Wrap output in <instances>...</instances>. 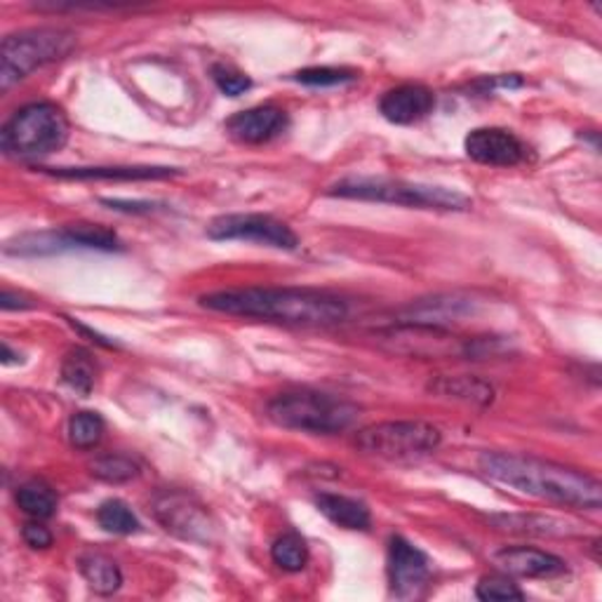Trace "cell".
Returning <instances> with one entry per match:
<instances>
[{"instance_id":"1","label":"cell","mask_w":602,"mask_h":602,"mask_svg":"<svg viewBox=\"0 0 602 602\" xmlns=\"http://www.w3.org/2000/svg\"><path fill=\"white\" fill-rule=\"evenodd\" d=\"M209 311L273 320L285 325H337L351 313L348 302L337 294L309 287H233L201 297Z\"/></svg>"},{"instance_id":"2","label":"cell","mask_w":602,"mask_h":602,"mask_svg":"<svg viewBox=\"0 0 602 602\" xmlns=\"http://www.w3.org/2000/svg\"><path fill=\"white\" fill-rule=\"evenodd\" d=\"M478 466L489 481L511 487L521 495L558 503V507L598 511L602 503V487L593 475L555 464V461L525 454L483 452Z\"/></svg>"},{"instance_id":"3","label":"cell","mask_w":602,"mask_h":602,"mask_svg":"<svg viewBox=\"0 0 602 602\" xmlns=\"http://www.w3.org/2000/svg\"><path fill=\"white\" fill-rule=\"evenodd\" d=\"M266 414H269L273 424L290 431L332 436V433L351 428L358 422L360 408L356 402L340 396L304 388L276 396L266 405Z\"/></svg>"},{"instance_id":"4","label":"cell","mask_w":602,"mask_h":602,"mask_svg":"<svg viewBox=\"0 0 602 602\" xmlns=\"http://www.w3.org/2000/svg\"><path fill=\"white\" fill-rule=\"evenodd\" d=\"M328 195L351 201L388 203L419 209H469L473 201L466 193L447 187L414 184V181L390 177H346L328 189Z\"/></svg>"},{"instance_id":"5","label":"cell","mask_w":602,"mask_h":602,"mask_svg":"<svg viewBox=\"0 0 602 602\" xmlns=\"http://www.w3.org/2000/svg\"><path fill=\"white\" fill-rule=\"evenodd\" d=\"M68 139V118L52 102L22 106L0 130V149L10 158H40L60 151Z\"/></svg>"},{"instance_id":"6","label":"cell","mask_w":602,"mask_h":602,"mask_svg":"<svg viewBox=\"0 0 602 602\" xmlns=\"http://www.w3.org/2000/svg\"><path fill=\"white\" fill-rule=\"evenodd\" d=\"M76 48V34L66 29H26L10 34L0 46V90L8 92L36 68L60 62Z\"/></svg>"},{"instance_id":"7","label":"cell","mask_w":602,"mask_h":602,"mask_svg":"<svg viewBox=\"0 0 602 602\" xmlns=\"http://www.w3.org/2000/svg\"><path fill=\"white\" fill-rule=\"evenodd\" d=\"M443 443L438 426L428 422H382L358 431L356 447L360 452L382 459H412L436 452Z\"/></svg>"},{"instance_id":"8","label":"cell","mask_w":602,"mask_h":602,"mask_svg":"<svg viewBox=\"0 0 602 602\" xmlns=\"http://www.w3.org/2000/svg\"><path fill=\"white\" fill-rule=\"evenodd\" d=\"M374 340L396 356L422 360L466 358V340L436 323H422V320H405V323L376 330Z\"/></svg>"},{"instance_id":"9","label":"cell","mask_w":602,"mask_h":602,"mask_svg":"<svg viewBox=\"0 0 602 602\" xmlns=\"http://www.w3.org/2000/svg\"><path fill=\"white\" fill-rule=\"evenodd\" d=\"M151 509L156 521L179 539L195 543H209L215 539V523L207 509L181 489H163L153 497Z\"/></svg>"},{"instance_id":"10","label":"cell","mask_w":602,"mask_h":602,"mask_svg":"<svg viewBox=\"0 0 602 602\" xmlns=\"http://www.w3.org/2000/svg\"><path fill=\"white\" fill-rule=\"evenodd\" d=\"M207 238L213 241H245L278 249H297L299 238L285 221L271 215H221L209 221Z\"/></svg>"},{"instance_id":"11","label":"cell","mask_w":602,"mask_h":602,"mask_svg":"<svg viewBox=\"0 0 602 602\" xmlns=\"http://www.w3.org/2000/svg\"><path fill=\"white\" fill-rule=\"evenodd\" d=\"M431 579V563L424 551L402 537L388 541V581L390 593L400 600L422 598Z\"/></svg>"},{"instance_id":"12","label":"cell","mask_w":602,"mask_h":602,"mask_svg":"<svg viewBox=\"0 0 602 602\" xmlns=\"http://www.w3.org/2000/svg\"><path fill=\"white\" fill-rule=\"evenodd\" d=\"M464 149L471 161L489 167H515L529 156L527 144L503 128H478L469 132Z\"/></svg>"},{"instance_id":"13","label":"cell","mask_w":602,"mask_h":602,"mask_svg":"<svg viewBox=\"0 0 602 602\" xmlns=\"http://www.w3.org/2000/svg\"><path fill=\"white\" fill-rule=\"evenodd\" d=\"M285 128H287V114L273 104L241 111V114H235L227 123L229 135L245 144L271 142L273 137L285 132Z\"/></svg>"},{"instance_id":"14","label":"cell","mask_w":602,"mask_h":602,"mask_svg":"<svg viewBox=\"0 0 602 602\" xmlns=\"http://www.w3.org/2000/svg\"><path fill=\"white\" fill-rule=\"evenodd\" d=\"M495 563L509 574L523 579H551L567 572L563 558L546 553L529 546H509L495 555Z\"/></svg>"},{"instance_id":"15","label":"cell","mask_w":602,"mask_h":602,"mask_svg":"<svg viewBox=\"0 0 602 602\" xmlns=\"http://www.w3.org/2000/svg\"><path fill=\"white\" fill-rule=\"evenodd\" d=\"M433 106H436V97L424 86H400L388 90L382 102H380V111L382 116L396 125H410L422 120L424 116H428Z\"/></svg>"},{"instance_id":"16","label":"cell","mask_w":602,"mask_h":602,"mask_svg":"<svg viewBox=\"0 0 602 602\" xmlns=\"http://www.w3.org/2000/svg\"><path fill=\"white\" fill-rule=\"evenodd\" d=\"M428 394L487 408L495 402V386L473 374H438L428 382Z\"/></svg>"},{"instance_id":"17","label":"cell","mask_w":602,"mask_h":602,"mask_svg":"<svg viewBox=\"0 0 602 602\" xmlns=\"http://www.w3.org/2000/svg\"><path fill=\"white\" fill-rule=\"evenodd\" d=\"M60 179H116V181H139V179H167L177 175L172 167H60V170H46Z\"/></svg>"},{"instance_id":"18","label":"cell","mask_w":602,"mask_h":602,"mask_svg":"<svg viewBox=\"0 0 602 602\" xmlns=\"http://www.w3.org/2000/svg\"><path fill=\"white\" fill-rule=\"evenodd\" d=\"M316 507L328 517V521L344 529H368L372 523L370 509L362 501L351 497L323 492L316 497Z\"/></svg>"},{"instance_id":"19","label":"cell","mask_w":602,"mask_h":602,"mask_svg":"<svg viewBox=\"0 0 602 602\" xmlns=\"http://www.w3.org/2000/svg\"><path fill=\"white\" fill-rule=\"evenodd\" d=\"M499 529L507 531H521V535H555V537H567V535H577L579 525H574L569 521H560V517L553 515H492L489 517Z\"/></svg>"},{"instance_id":"20","label":"cell","mask_w":602,"mask_h":602,"mask_svg":"<svg viewBox=\"0 0 602 602\" xmlns=\"http://www.w3.org/2000/svg\"><path fill=\"white\" fill-rule=\"evenodd\" d=\"M60 245L64 249H102V252H114L120 249L118 235L100 227V223H72V227H64L57 231Z\"/></svg>"},{"instance_id":"21","label":"cell","mask_w":602,"mask_h":602,"mask_svg":"<svg viewBox=\"0 0 602 602\" xmlns=\"http://www.w3.org/2000/svg\"><path fill=\"white\" fill-rule=\"evenodd\" d=\"M80 574L86 577L90 588L100 595L116 593L123 586L120 567L104 553H88L80 558Z\"/></svg>"},{"instance_id":"22","label":"cell","mask_w":602,"mask_h":602,"mask_svg":"<svg viewBox=\"0 0 602 602\" xmlns=\"http://www.w3.org/2000/svg\"><path fill=\"white\" fill-rule=\"evenodd\" d=\"M62 380L80 396H90L97 382V362L88 348H72L62 360Z\"/></svg>"},{"instance_id":"23","label":"cell","mask_w":602,"mask_h":602,"mask_svg":"<svg viewBox=\"0 0 602 602\" xmlns=\"http://www.w3.org/2000/svg\"><path fill=\"white\" fill-rule=\"evenodd\" d=\"M15 499H17V507L26 515L36 517V521H48V517H52L54 511H57V492L40 481L24 483L17 489Z\"/></svg>"},{"instance_id":"24","label":"cell","mask_w":602,"mask_h":602,"mask_svg":"<svg viewBox=\"0 0 602 602\" xmlns=\"http://www.w3.org/2000/svg\"><path fill=\"white\" fill-rule=\"evenodd\" d=\"M273 563L285 572H302L309 563V546L297 535V531H287V535L278 537L271 546Z\"/></svg>"},{"instance_id":"25","label":"cell","mask_w":602,"mask_h":602,"mask_svg":"<svg viewBox=\"0 0 602 602\" xmlns=\"http://www.w3.org/2000/svg\"><path fill=\"white\" fill-rule=\"evenodd\" d=\"M90 473L94 475L97 481L120 485V483H130L132 478H137L139 466H137L135 459L125 457V454H104V457H97L92 461Z\"/></svg>"},{"instance_id":"26","label":"cell","mask_w":602,"mask_h":602,"mask_svg":"<svg viewBox=\"0 0 602 602\" xmlns=\"http://www.w3.org/2000/svg\"><path fill=\"white\" fill-rule=\"evenodd\" d=\"M104 436V419L97 412H76L68 419V443L76 450H92Z\"/></svg>"},{"instance_id":"27","label":"cell","mask_w":602,"mask_h":602,"mask_svg":"<svg viewBox=\"0 0 602 602\" xmlns=\"http://www.w3.org/2000/svg\"><path fill=\"white\" fill-rule=\"evenodd\" d=\"M97 521L100 525L111 531V535H135L139 531V521L132 513L128 503L120 499H108L100 509H97Z\"/></svg>"},{"instance_id":"28","label":"cell","mask_w":602,"mask_h":602,"mask_svg":"<svg viewBox=\"0 0 602 602\" xmlns=\"http://www.w3.org/2000/svg\"><path fill=\"white\" fill-rule=\"evenodd\" d=\"M354 78H356V72H351V68H337V66H311L294 74V80L309 88H332Z\"/></svg>"},{"instance_id":"29","label":"cell","mask_w":602,"mask_h":602,"mask_svg":"<svg viewBox=\"0 0 602 602\" xmlns=\"http://www.w3.org/2000/svg\"><path fill=\"white\" fill-rule=\"evenodd\" d=\"M475 595L481 600H525V593L517 588L509 577H485L481 579L478 588H475Z\"/></svg>"},{"instance_id":"30","label":"cell","mask_w":602,"mask_h":602,"mask_svg":"<svg viewBox=\"0 0 602 602\" xmlns=\"http://www.w3.org/2000/svg\"><path fill=\"white\" fill-rule=\"evenodd\" d=\"M213 78L217 82V88L229 97H238V94H243L252 88V80L245 74L235 72V68L223 66V64L213 66Z\"/></svg>"},{"instance_id":"31","label":"cell","mask_w":602,"mask_h":602,"mask_svg":"<svg viewBox=\"0 0 602 602\" xmlns=\"http://www.w3.org/2000/svg\"><path fill=\"white\" fill-rule=\"evenodd\" d=\"M22 537L31 546V549H48V546H52V535L46 525L26 523L22 529Z\"/></svg>"},{"instance_id":"32","label":"cell","mask_w":602,"mask_h":602,"mask_svg":"<svg viewBox=\"0 0 602 602\" xmlns=\"http://www.w3.org/2000/svg\"><path fill=\"white\" fill-rule=\"evenodd\" d=\"M0 306H3V311H12V309H31V302L22 297V294H15V292H10V290H3V294H0Z\"/></svg>"},{"instance_id":"33","label":"cell","mask_w":602,"mask_h":602,"mask_svg":"<svg viewBox=\"0 0 602 602\" xmlns=\"http://www.w3.org/2000/svg\"><path fill=\"white\" fill-rule=\"evenodd\" d=\"M111 209H118V213H151L156 209V203H130V201H102Z\"/></svg>"},{"instance_id":"34","label":"cell","mask_w":602,"mask_h":602,"mask_svg":"<svg viewBox=\"0 0 602 602\" xmlns=\"http://www.w3.org/2000/svg\"><path fill=\"white\" fill-rule=\"evenodd\" d=\"M12 360H15V354L10 351V344L5 342V344H3V362H5V366H10Z\"/></svg>"}]
</instances>
